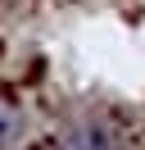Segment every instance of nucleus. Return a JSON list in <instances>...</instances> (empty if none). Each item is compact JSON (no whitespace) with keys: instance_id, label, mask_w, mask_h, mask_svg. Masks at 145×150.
<instances>
[{"instance_id":"obj_1","label":"nucleus","mask_w":145,"mask_h":150,"mask_svg":"<svg viewBox=\"0 0 145 150\" xmlns=\"http://www.w3.org/2000/svg\"><path fill=\"white\" fill-rule=\"evenodd\" d=\"M9 141H14V114L0 105V146H9Z\"/></svg>"}]
</instances>
